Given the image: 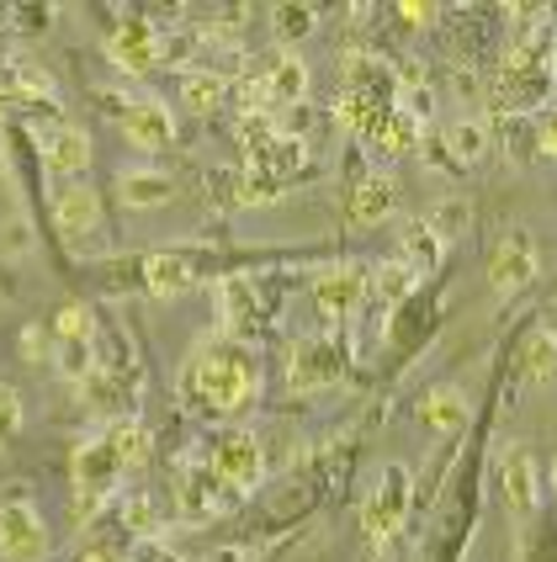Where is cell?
I'll list each match as a JSON object with an SVG mask.
<instances>
[{"instance_id": "obj_1", "label": "cell", "mask_w": 557, "mask_h": 562, "mask_svg": "<svg viewBox=\"0 0 557 562\" xmlns=\"http://www.w3.org/2000/svg\"><path fill=\"white\" fill-rule=\"evenodd\" d=\"M181 393L208 414H239V408L260 393V361L255 350H245L239 340H213L191 356V367L181 376Z\"/></svg>"}, {"instance_id": "obj_2", "label": "cell", "mask_w": 557, "mask_h": 562, "mask_svg": "<svg viewBox=\"0 0 557 562\" xmlns=\"http://www.w3.org/2000/svg\"><path fill=\"white\" fill-rule=\"evenodd\" d=\"M48 558V526L32 504L27 483H5L0 494V562H43Z\"/></svg>"}, {"instance_id": "obj_3", "label": "cell", "mask_w": 557, "mask_h": 562, "mask_svg": "<svg viewBox=\"0 0 557 562\" xmlns=\"http://www.w3.org/2000/svg\"><path fill=\"white\" fill-rule=\"evenodd\" d=\"M118 483H123V468H118L112 446L101 436L80 440V451H75V515L91 520L96 509L118 494Z\"/></svg>"}, {"instance_id": "obj_4", "label": "cell", "mask_w": 557, "mask_h": 562, "mask_svg": "<svg viewBox=\"0 0 557 562\" xmlns=\"http://www.w3.org/2000/svg\"><path fill=\"white\" fill-rule=\"evenodd\" d=\"M403 515H409V468L403 462H382L367 504H361V526H367L371 541H388L403 526Z\"/></svg>"}, {"instance_id": "obj_5", "label": "cell", "mask_w": 557, "mask_h": 562, "mask_svg": "<svg viewBox=\"0 0 557 562\" xmlns=\"http://www.w3.org/2000/svg\"><path fill=\"white\" fill-rule=\"evenodd\" d=\"M208 468H213L218 483H229L234 494H249V488H260V477H266V451H260V440L249 436V430H229V436L213 440Z\"/></svg>"}, {"instance_id": "obj_6", "label": "cell", "mask_w": 557, "mask_h": 562, "mask_svg": "<svg viewBox=\"0 0 557 562\" xmlns=\"http://www.w3.org/2000/svg\"><path fill=\"white\" fill-rule=\"evenodd\" d=\"M536 266H542L536 239H531L526 228H510L494 245V255H489V281H494L499 297H515V292H526L531 281H536Z\"/></svg>"}, {"instance_id": "obj_7", "label": "cell", "mask_w": 557, "mask_h": 562, "mask_svg": "<svg viewBox=\"0 0 557 562\" xmlns=\"http://www.w3.org/2000/svg\"><path fill=\"white\" fill-rule=\"evenodd\" d=\"M345 376V356L335 340H298L292 350V367H287V387L292 393H319V387H335Z\"/></svg>"}, {"instance_id": "obj_8", "label": "cell", "mask_w": 557, "mask_h": 562, "mask_svg": "<svg viewBox=\"0 0 557 562\" xmlns=\"http://www.w3.org/2000/svg\"><path fill=\"white\" fill-rule=\"evenodd\" d=\"M118 123H123V138L133 149H144V155H155V149H170L176 144V117H170V106L165 101H127L123 112H118Z\"/></svg>"}, {"instance_id": "obj_9", "label": "cell", "mask_w": 557, "mask_h": 562, "mask_svg": "<svg viewBox=\"0 0 557 562\" xmlns=\"http://www.w3.org/2000/svg\"><path fill=\"white\" fill-rule=\"evenodd\" d=\"M361 297H367V271H361L356 260H345V266H330L324 277L313 281V308L324 313L330 324L350 318Z\"/></svg>"}, {"instance_id": "obj_10", "label": "cell", "mask_w": 557, "mask_h": 562, "mask_svg": "<svg viewBox=\"0 0 557 562\" xmlns=\"http://www.w3.org/2000/svg\"><path fill=\"white\" fill-rule=\"evenodd\" d=\"M112 64L118 69H127V75H144V69H155L159 59H165V37H159V27L155 22H123V27L112 32Z\"/></svg>"}, {"instance_id": "obj_11", "label": "cell", "mask_w": 557, "mask_h": 562, "mask_svg": "<svg viewBox=\"0 0 557 562\" xmlns=\"http://www.w3.org/2000/svg\"><path fill=\"white\" fill-rule=\"evenodd\" d=\"M499 488H504L510 515H531V509H536V499H542V472H536V457H531L526 446H510V451H504Z\"/></svg>"}, {"instance_id": "obj_12", "label": "cell", "mask_w": 557, "mask_h": 562, "mask_svg": "<svg viewBox=\"0 0 557 562\" xmlns=\"http://www.w3.org/2000/svg\"><path fill=\"white\" fill-rule=\"evenodd\" d=\"M96 218H101V202H96V191L86 181H64L54 191V223H59V234L80 239V234L96 228Z\"/></svg>"}, {"instance_id": "obj_13", "label": "cell", "mask_w": 557, "mask_h": 562, "mask_svg": "<svg viewBox=\"0 0 557 562\" xmlns=\"http://www.w3.org/2000/svg\"><path fill=\"white\" fill-rule=\"evenodd\" d=\"M43 165L64 176V181H75V176H86V165H91V138H86V127H54L48 138H43Z\"/></svg>"}, {"instance_id": "obj_14", "label": "cell", "mask_w": 557, "mask_h": 562, "mask_svg": "<svg viewBox=\"0 0 557 562\" xmlns=\"http://www.w3.org/2000/svg\"><path fill=\"white\" fill-rule=\"evenodd\" d=\"M255 91H260L266 106H298V101L309 95V64L292 59V54H281V59L260 75V86H255Z\"/></svg>"}, {"instance_id": "obj_15", "label": "cell", "mask_w": 557, "mask_h": 562, "mask_svg": "<svg viewBox=\"0 0 557 562\" xmlns=\"http://www.w3.org/2000/svg\"><path fill=\"white\" fill-rule=\"evenodd\" d=\"M393 207H399V181H393V176H382V170L367 176L361 187L350 191V223H356V228H377Z\"/></svg>"}, {"instance_id": "obj_16", "label": "cell", "mask_w": 557, "mask_h": 562, "mask_svg": "<svg viewBox=\"0 0 557 562\" xmlns=\"http://www.w3.org/2000/svg\"><path fill=\"white\" fill-rule=\"evenodd\" d=\"M367 144L388 149V155H409V149H420V117L403 112V106H388V112L367 127Z\"/></svg>"}, {"instance_id": "obj_17", "label": "cell", "mask_w": 557, "mask_h": 562, "mask_svg": "<svg viewBox=\"0 0 557 562\" xmlns=\"http://www.w3.org/2000/svg\"><path fill=\"white\" fill-rule=\"evenodd\" d=\"M420 419L431 425L435 436H452V430L467 425V398L457 387H435V393H425V404H420Z\"/></svg>"}, {"instance_id": "obj_18", "label": "cell", "mask_w": 557, "mask_h": 562, "mask_svg": "<svg viewBox=\"0 0 557 562\" xmlns=\"http://www.w3.org/2000/svg\"><path fill=\"white\" fill-rule=\"evenodd\" d=\"M101 440L112 446V457H118V468H144V457H149V430L138 425V419H118V425H107Z\"/></svg>"}, {"instance_id": "obj_19", "label": "cell", "mask_w": 557, "mask_h": 562, "mask_svg": "<svg viewBox=\"0 0 557 562\" xmlns=\"http://www.w3.org/2000/svg\"><path fill=\"white\" fill-rule=\"evenodd\" d=\"M118 191H123V207H159L176 196L170 176H159V170H123Z\"/></svg>"}, {"instance_id": "obj_20", "label": "cell", "mask_w": 557, "mask_h": 562, "mask_svg": "<svg viewBox=\"0 0 557 562\" xmlns=\"http://www.w3.org/2000/svg\"><path fill=\"white\" fill-rule=\"evenodd\" d=\"M144 277H149V292L176 297V292L191 286V260H186V255H149V260H144Z\"/></svg>"}, {"instance_id": "obj_21", "label": "cell", "mask_w": 557, "mask_h": 562, "mask_svg": "<svg viewBox=\"0 0 557 562\" xmlns=\"http://www.w3.org/2000/svg\"><path fill=\"white\" fill-rule=\"evenodd\" d=\"M218 297H223V324H229V329H245L249 318L260 313V303H255V281H245V277H229L218 286Z\"/></svg>"}, {"instance_id": "obj_22", "label": "cell", "mask_w": 557, "mask_h": 562, "mask_svg": "<svg viewBox=\"0 0 557 562\" xmlns=\"http://www.w3.org/2000/svg\"><path fill=\"white\" fill-rule=\"evenodd\" d=\"M223 95H229V80L213 69H191L181 80V101L191 112H213V106H223Z\"/></svg>"}, {"instance_id": "obj_23", "label": "cell", "mask_w": 557, "mask_h": 562, "mask_svg": "<svg viewBox=\"0 0 557 562\" xmlns=\"http://www.w3.org/2000/svg\"><path fill=\"white\" fill-rule=\"evenodd\" d=\"M403 266H409L414 277H431L435 266H441V239H435L425 223H414V228L403 234Z\"/></svg>"}, {"instance_id": "obj_24", "label": "cell", "mask_w": 557, "mask_h": 562, "mask_svg": "<svg viewBox=\"0 0 557 562\" xmlns=\"http://www.w3.org/2000/svg\"><path fill=\"white\" fill-rule=\"evenodd\" d=\"M181 509L191 520H202V515L218 509V472L213 468H191V477H186V488H181Z\"/></svg>"}, {"instance_id": "obj_25", "label": "cell", "mask_w": 557, "mask_h": 562, "mask_svg": "<svg viewBox=\"0 0 557 562\" xmlns=\"http://www.w3.org/2000/svg\"><path fill=\"white\" fill-rule=\"evenodd\" d=\"M446 149H452V159L457 165H472V159H483V149H489V127L483 123H452L446 127Z\"/></svg>"}, {"instance_id": "obj_26", "label": "cell", "mask_w": 557, "mask_h": 562, "mask_svg": "<svg viewBox=\"0 0 557 562\" xmlns=\"http://www.w3.org/2000/svg\"><path fill=\"white\" fill-rule=\"evenodd\" d=\"M526 376L531 382H553L557 376V335L553 329H536L526 345Z\"/></svg>"}, {"instance_id": "obj_27", "label": "cell", "mask_w": 557, "mask_h": 562, "mask_svg": "<svg viewBox=\"0 0 557 562\" xmlns=\"http://www.w3.org/2000/svg\"><path fill=\"white\" fill-rule=\"evenodd\" d=\"M467 218H472V207H467L463 196H446V202H435V213L425 218V228H431L435 239L446 245V239H457V234L467 228Z\"/></svg>"}, {"instance_id": "obj_28", "label": "cell", "mask_w": 557, "mask_h": 562, "mask_svg": "<svg viewBox=\"0 0 557 562\" xmlns=\"http://www.w3.org/2000/svg\"><path fill=\"white\" fill-rule=\"evenodd\" d=\"M22 419H27V408H22V393H16L11 382H0V451H5V446L16 440Z\"/></svg>"}, {"instance_id": "obj_29", "label": "cell", "mask_w": 557, "mask_h": 562, "mask_svg": "<svg viewBox=\"0 0 557 562\" xmlns=\"http://www.w3.org/2000/svg\"><path fill=\"white\" fill-rule=\"evenodd\" d=\"M59 372L86 382L96 372V356H91V340H59Z\"/></svg>"}, {"instance_id": "obj_30", "label": "cell", "mask_w": 557, "mask_h": 562, "mask_svg": "<svg viewBox=\"0 0 557 562\" xmlns=\"http://www.w3.org/2000/svg\"><path fill=\"white\" fill-rule=\"evenodd\" d=\"M277 37H309L319 22V5H277Z\"/></svg>"}, {"instance_id": "obj_31", "label": "cell", "mask_w": 557, "mask_h": 562, "mask_svg": "<svg viewBox=\"0 0 557 562\" xmlns=\"http://www.w3.org/2000/svg\"><path fill=\"white\" fill-rule=\"evenodd\" d=\"M59 340H91L96 335V324H91V308H80V303H64L59 308Z\"/></svg>"}, {"instance_id": "obj_32", "label": "cell", "mask_w": 557, "mask_h": 562, "mask_svg": "<svg viewBox=\"0 0 557 562\" xmlns=\"http://www.w3.org/2000/svg\"><path fill=\"white\" fill-rule=\"evenodd\" d=\"M377 286H382V297H403V292L414 286V271H409L403 260H393V266H382V271H377Z\"/></svg>"}, {"instance_id": "obj_33", "label": "cell", "mask_w": 557, "mask_h": 562, "mask_svg": "<svg viewBox=\"0 0 557 562\" xmlns=\"http://www.w3.org/2000/svg\"><path fill=\"white\" fill-rule=\"evenodd\" d=\"M123 520L133 526L138 536H155V504L144 499V494H133V499L123 504Z\"/></svg>"}, {"instance_id": "obj_34", "label": "cell", "mask_w": 557, "mask_h": 562, "mask_svg": "<svg viewBox=\"0 0 557 562\" xmlns=\"http://www.w3.org/2000/svg\"><path fill=\"white\" fill-rule=\"evenodd\" d=\"M127 562H181V558H176V552H170L165 541H155V536H144V541H138V547L127 552Z\"/></svg>"}, {"instance_id": "obj_35", "label": "cell", "mask_w": 557, "mask_h": 562, "mask_svg": "<svg viewBox=\"0 0 557 562\" xmlns=\"http://www.w3.org/2000/svg\"><path fill=\"white\" fill-rule=\"evenodd\" d=\"M399 16H409L414 27H425V22L435 16V5H414V0H409V5H399Z\"/></svg>"}, {"instance_id": "obj_36", "label": "cell", "mask_w": 557, "mask_h": 562, "mask_svg": "<svg viewBox=\"0 0 557 562\" xmlns=\"http://www.w3.org/2000/svg\"><path fill=\"white\" fill-rule=\"evenodd\" d=\"M22 350H27V361H37V356H43V335L27 329V335H22Z\"/></svg>"}, {"instance_id": "obj_37", "label": "cell", "mask_w": 557, "mask_h": 562, "mask_svg": "<svg viewBox=\"0 0 557 562\" xmlns=\"http://www.w3.org/2000/svg\"><path fill=\"white\" fill-rule=\"evenodd\" d=\"M542 149H547V155H557V117H547V123H542Z\"/></svg>"}, {"instance_id": "obj_38", "label": "cell", "mask_w": 557, "mask_h": 562, "mask_svg": "<svg viewBox=\"0 0 557 562\" xmlns=\"http://www.w3.org/2000/svg\"><path fill=\"white\" fill-rule=\"evenodd\" d=\"M80 562H112V558H107V552H86V558H80Z\"/></svg>"}, {"instance_id": "obj_39", "label": "cell", "mask_w": 557, "mask_h": 562, "mask_svg": "<svg viewBox=\"0 0 557 562\" xmlns=\"http://www.w3.org/2000/svg\"><path fill=\"white\" fill-rule=\"evenodd\" d=\"M553 488H557V468H553Z\"/></svg>"}]
</instances>
